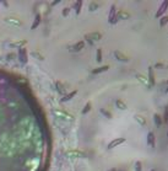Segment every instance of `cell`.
<instances>
[{
	"label": "cell",
	"mask_w": 168,
	"mask_h": 171,
	"mask_svg": "<svg viewBox=\"0 0 168 171\" xmlns=\"http://www.w3.org/2000/svg\"><path fill=\"white\" fill-rule=\"evenodd\" d=\"M17 58H18V62L21 63L22 65H26L28 63V56H27V49L23 47L18 48V53H17Z\"/></svg>",
	"instance_id": "1"
},
{
	"label": "cell",
	"mask_w": 168,
	"mask_h": 171,
	"mask_svg": "<svg viewBox=\"0 0 168 171\" xmlns=\"http://www.w3.org/2000/svg\"><path fill=\"white\" fill-rule=\"evenodd\" d=\"M108 22L112 23V25H115L118 22V19H117V9L115 6L113 5L110 7V10H109V15H108Z\"/></svg>",
	"instance_id": "2"
},
{
	"label": "cell",
	"mask_w": 168,
	"mask_h": 171,
	"mask_svg": "<svg viewBox=\"0 0 168 171\" xmlns=\"http://www.w3.org/2000/svg\"><path fill=\"white\" fill-rule=\"evenodd\" d=\"M4 21L6 23H10V25H14L16 27H21L22 26V21L20 19H17V17H14V16H7L4 19Z\"/></svg>",
	"instance_id": "3"
},
{
	"label": "cell",
	"mask_w": 168,
	"mask_h": 171,
	"mask_svg": "<svg viewBox=\"0 0 168 171\" xmlns=\"http://www.w3.org/2000/svg\"><path fill=\"white\" fill-rule=\"evenodd\" d=\"M83 47H85V42L83 41H79V42H76L74 46H70V47H68V49H69V52H71V53H77V52H80L81 49H83Z\"/></svg>",
	"instance_id": "4"
},
{
	"label": "cell",
	"mask_w": 168,
	"mask_h": 171,
	"mask_svg": "<svg viewBox=\"0 0 168 171\" xmlns=\"http://www.w3.org/2000/svg\"><path fill=\"white\" fill-rule=\"evenodd\" d=\"M167 9H168V0H164V1L161 3L160 7H158V10L156 12V17H157V19H158V17H161L167 11Z\"/></svg>",
	"instance_id": "5"
},
{
	"label": "cell",
	"mask_w": 168,
	"mask_h": 171,
	"mask_svg": "<svg viewBox=\"0 0 168 171\" xmlns=\"http://www.w3.org/2000/svg\"><path fill=\"white\" fill-rule=\"evenodd\" d=\"M76 94H77V90H72L71 92H66L64 96H61L60 102H69L70 100H72V98L76 96Z\"/></svg>",
	"instance_id": "6"
},
{
	"label": "cell",
	"mask_w": 168,
	"mask_h": 171,
	"mask_svg": "<svg viewBox=\"0 0 168 171\" xmlns=\"http://www.w3.org/2000/svg\"><path fill=\"white\" fill-rule=\"evenodd\" d=\"M125 142V138H115V139H113L109 144H108V149L110 150V149H114L115 147H118V145H120V144H123Z\"/></svg>",
	"instance_id": "7"
},
{
	"label": "cell",
	"mask_w": 168,
	"mask_h": 171,
	"mask_svg": "<svg viewBox=\"0 0 168 171\" xmlns=\"http://www.w3.org/2000/svg\"><path fill=\"white\" fill-rule=\"evenodd\" d=\"M114 57H115V59H117V60L122 62V63H126V62H129V57H128V56H125L124 53H122L120 51H115V52H114Z\"/></svg>",
	"instance_id": "8"
},
{
	"label": "cell",
	"mask_w": 168,
	"mask_h": 171,
	"mask_svg": "<svg viewBox=\"0 0 168 171\" xmlns=\"http://www.w3.org/2000/svg\"><path fill=\"white\" fill-rule=\"evenodd\" d=\"M147 145L150 148L156 147V138H155L153 132H148V134H147Z\"/></svg>",
	"instance_id": "9"
},
{
	"label": "cell",
	"mask_w": 168,
	"mask_h": 171,
	"mask_svg": "<svg viewBox=\"0 0 168 171\" xmlns=\"http://www.w3.org/2000/svg\"><path fill=\"white\" fill-rule=\"evenodd\" d=\"M66 155H68L69 158H85V156H86L85 153L79 151V150H71V151H68Z\"/></svg>",
	"instance_id": "10"
},
{
	"label": "cell",
	"mask_w": 168,
	"mask_h": 171,
	"mask_svg": "<svg viewBox=\"0 0 168 171\" xmlns=\"http://www.w3.org/2000/svg\"><path fill=\"white\" fill-rule=\"evenodd\" d=\"M86 37L95 43V42H97V41H99L102 38V33H99V32H92V33L86 34Z\"/></svg>",
	"instance_id": "11"
},
{
	"label": "cell",
	"mask_w": 168,
	"mask_h": 171,
	"mask_svg": "<svg viewBox=\"0 0 168 171\" xmlns=\"http://www.w3.org/2000/svg\"><path fill=\"white\" fill-rule=\"evenodd\" d=\"M148 83H150V85H151V87L152 86H155V73H153V68L152 67H148Z\"/></svg>",
	"instance_id": "12"
},
{
	"label": "cell",
	"mask_w": 168,
	"mask_h": 171,
	"mask_svg": "<svg viewBox=\"0 0 168 171\" xmlns=\"http://www.w3.org/2000/svg\"><path fill=\"white\" fill-rule=\"evenodd\" d=\"M54 113L57 114V116H59L60 118H66V120H74V116H71V114H69V113H66L65 111H54Z\"/></svg>",
	"instance_id": "13"
},
{
	"label": "cell",
	"mask_w": 168,
	"mask_h": 171,
	"mask_svg": "<svg viewBox=\"0 0 168 171\" xmlns=\"http://www.w3.org/2000/svg\"><path fill=\"white\" fill-rule=\"evenodd\" d=\"M109 69V65H102V67H98V68H95L92 70V74L93 75H97V74H101V73H104Z\"/></svg>",
	"instance_id": "14"
},
{
	"label": "cell",
	"mask_w": 168,
	"mask_h": 171,
	"mask_svg": "<svg viewBox=\"0 0 168 171\" xmlns=\"http://www.w3.org/2000/svg\"><path fill=\"white\" fill-rule=\"evenodd\" d=\"M41 21H42L41 15H39V14H37V15L34 16V21H33V23H32V26H31V30H36V29L41 25Z\"/></svg>",
	"instance_id": "15"
},
{
	"label": "cell",
	"mask_w": 168,
	"mask_h": 171,
	"mask_svg": "<svg viewBox=\"0 0 168 171\" xmlns=\"http://www.w3.org/2000/svg\"><path fill=\"white\" fill-rule=\"evenodd\" d=\"M136 79H137L141 83V84H142L145 87H147V89H150V87H151L150 83H148V80H147L145 76H142V75H139V74H137V75H136Z\"/></svg>",
	"instance_id": "16"
},
{
	"label": "cell",
	"mask_w": 168,
	"mask_h": 171,
	"mask_svg": "<svg viewBox=\"0 0 168 171\" xmlns=\"http://www.w3.org/2000/svg\"><path fill=\"white\" fill-rule=\"evenodd\" d=\"M55 89H57V91L60 94V95H65V94H66V90H65V86L60 83V81H57V83H55Z\"/></svg>",
	"instance_id": "17"
},
{
	"label": "cell",
	"mask_w": 168,
	"mask_h": 171,
	"mask_svg": "<svg viewBox=\"0 0 168 171\" xmlns=\"http://www.w3.org/2000/svg\"><path fill=\"white\" fill-rule=\"evenodd\" d=\"M130 17V14L126 11H119L117 12V19L118 20H128Z\"/></svg>",
	"instance_id": "18"
},
{
	"label": "cell",
	"mask_w": 168,
	"mask_h": 171,
	"mask_svg": "<svg viewBox=\"0 0 168 171\" xmlns=\"http://www.w3.org/2000/svg\"><path fill=\"white\" fill-rule=\"evenodd\" d=\"M134 120L140 124V125H145L146 124V120H145V117L141 116V114H135L134 116Z\"/></svg>",
	"instance_id": "19"
},
{
	"label": "cell",
	"mask_w": 168,
	"mask_h": 171,
	"mask_svg": "<svg viewBox=\"0 0 168 171\" xmlns=\"http://www.w3.org/2000/svg\"><path fill=\"white\" fill-rule=\"evenodd\" d=\"M82 4H83L82 0H77V1L75 3V5H74V9H75L76 15H80V12H81V7H82Z\"/></svg>",
	"instance_id": "20"
},
{
	"label": "cell",
	"mask_w": 168,
	"mask_h": 171,
	"mask_svg": "<svg viewBox=\"0 0 168 171\" xmlns=\"http://www.w3.org/2000/svg\"><path fill=\"white\" fill-rule=\"evenodd\" d=\"M153 121H155V124H156V127H158V128H160L161 127V125H162V118H161V116L160 114H153Z\"/></svg>",
	"instance_id": "21"
},
{
	"label": "cell",
	"mask_w": 168,
	"mask_h": 171,
	"mask_svg": "<svg viewBox=\"0 0 168 171\" xmlns=\"http://www.w3.org/2000/svg\"><path fill=\"white\" fill-rule=\"evenodd\" d=\"M115 106L118 107L119 110H122V111H125V110L128 109L126 105H125V103H124L122 100H117V101H115Z\"/></svg>",
	"instance_id": "22"
},
{
	"label": "cell",
	"mask_w": 168,
	"mask_h": 171,
	"mask_svg": "<svg viewBox=\"0 0 168 171\" xmlns=\"http://www.w3.org/2000/svg\"><path fill=\"white\" fill-rule=\"evenodd\" d=\"M98 7H101V4L95 1V3H91V4H90V6H88V10H90V11H96Z\"/></svg>",
	"instance_id": "23"
},
{
	"label": "cell",
	"mask_w": 168,
	"mask_h": 171,
	"mask_svg": "<svg viewBox=\"0 0 168 171\" xmlns=\"http://www.w3.org/2000/svg\"><path fill=\"white\" fill-rule=\"evenodd\" d=\"M91 109H92V105H91V102H87V103L85 105V107H83V109H82V113H83V114L88 113V112L91 111Z\"/></svg>",
	"instance_id": "24"
},
{
	"label": "cell",
	"mask_w": 168,
	"mask_h": 171,
	"mask_svg": "<svg viewBox=\"0 0 168 171\" xmlns=\"http://www.w3.org/2000/svg\"><path fill=\"white\" fill-rule=\"evenodd\" d=\"M168 23V16H162L160 20V26L161 27H164V26Z\"/></svg>",
	"instance_id": "25"
},
{
	"label": "cell",
	"mask_w": 168,
	"mask_h": 171,
	"mask_svg": "<svg viewBox=\"0 0 168 171\" xmlns=\"http://www.w3.org/2000/svg\"><path fill=\"white\" fill-rule=\"evenodd\" d=\"M101 114H103L104 117H107V118H112V113L110 112H108L106 109H101Z\"/></svg>",
	"instance_id": "26"
},
{
	"label": "cell",
	"mask_w": 168,
	"mask_h": 171,
	"mask_svg": "<svg viewBox=\"0 0 168 171\" xmlns=\"http://www.w3.org/2000/svg\"><path fill=\"white\" fill-rule=\"evenodd\" d=\"M96 60H97V63H102V51L101 49H97V52H96Z\"/></svg>",
	"instance_id": "27"
},
{
	"label": "cell",
	"mask_w": 168,
	"mask_h": 171,
	"mask_svg": "<svg viewBox=\"0 0 168 171\" xmlns=\"http://www.w3.org/2000/svg\"><path fill=\"white\" fill-rule=\"evenodd\" d=\"M70 11H71V9H70V7H64V9H63V16H64V17H66V16L70 14Z\"/></svg>",
	"instance_id": "28"
},
{
	"label": "cell",
	"mask_w": 168,
	"mask_h": 171,
	"mask_svg": "<svg viewBox=\"0 0 168 171\" xmlns=\"http://www.w3.org/2000/svg\"><path fill=\"white\" fill-rule=\"evenodd\" d=\"M135 171H142V165L140 161H136L135 163Z\"/></svg>",
	"instance_id": "29"
},
{
	"label": "cell",
	"mask_w": 168,
	"mask_h": 171,
	"mask_svg": "<svg viewBox=\"0 0 168 171\" xmlns=\"http://www.w3.org/2000/svg\"><path fill=\"white\" fill-rule=\"evenodd\" d=\"M164 123H168V106L164 109Z\"/></svg>",
	"instance_id": "30"
},
{
	"label": "cell",
	"mask_w": 168,
	"mask_h": 171,
	"mask_svg": "<svg viewBox=\"0 0 168 171\" xmlns=\"http://www.w3.org/2000/svg\"><path fill=\"white\" fill-rule=\"evenodd\" d=\"M32 56H33V57H36V58H38L39 60H43V59H44L43 57H41V56L37 54V52H32Z\"/></svg>",
	"instance_id": "31"
},
{
	"label": "cell",
	"mask_w": 168,
	"mask_h": 171,
	"mask_svg": "<svg viewBox=\"0 0 168 171\" xmlns=\"http://www.w3.org/2000/svg\"><path fill=\"white\" fill-rule=\"evenodd\" d=\"M155 67H156V68H164V65H163V64H161V63H157V64H156Z\"/></svg>",
	"instance_id": "32"
},
{
	"label": "cell",
	"mask_w": 168,
	"mask_h": 171,
	"mask_svg": "<svg viewBox=\"0 0 168 171\" xmlns=\"http://www.w3.org/2000/svg\"><path fill=\"white\" fill-rule=\"evenodd\" d=\"M85 41H86V42H88V43H90V44H95V43H93V42H92V41H91V40H88V38H87V37H86V36H85Z\"/></svg>",
	"instance_id": "33"
},
{
	"label": "cell",
	"mask_w": 168,
	"mask_h": 171,
	"mask_svg": "<svg viewBox=\"0 0 168 171\" xmlns=\"http://www.w3.org/2000/svg\"><path fill=\"white\" fill-rule=\"evenodd\" d=\"M58 3H59V1H53V3H52V5H53V6H54V5H57V4H58Z\"/></svg>",
	"instance_id": "34"
},
{
	"label": "cell",
	"mask_w": 168,
	"mask_h": 171,
	"mask_svg": "<svg viewBox=\"0 0 168 171\" xmlns=\"http://www.w3.org/2000/svg\"><path fill=\"white\" fill-rule=\"evenodd\" d=\"M109 171H117V170H115V169H112V170H109Z\"/></svg>",
	"instance_id": "35"
},
{
	"label": "cell",
	"mask_w": 168,
	"mask_h": 171,
	"mask_svg": "<svg viewBox=\"0 0 168 171\" xmlns=\"http://www.w3.org/2000/svg\"><path fill=\"white\" fill-rule=\"evenodd\" d=\"M150 171H156V170H155V169H152V170H150Z\"/></svg>",
	"instance_id": "36"
},
{
	"label": "cell",
	"mask_w": 168,
	"mask_h": 171,
	"mask_svg": "<svg viewBox=\"0 0 168 171\" xmlns=\"http://www.w3.org/2000/svg\"><path fill=\"white\" fill-rule=\"evenodd\" d=\"M167 138H168V132H167Z\"/></svg>",
	"instance_id": "37"
},
{
	"label": "cell",
	"mask_w": 168,
	"mask_h": 171,
	"mask_svg": "<svg viewBox=\"0 0 168 171\" xmlns=\"http://www.w3.org/2000/svg\"><path fill=\"white\" fill-rule=\"evenodd\" d=\"M167 92H168V87H167Z\"/></svg>",
	"instance_id": "38"
},
{
	"label": "cell",
	"mask_w": 168,
	"mask_h": 171,
	"mask_svg": "<svg viewBox=\"0 0 168 171\" xmlns=\"http://www.w3.org/2000/svg\"><path fill=\"white\" fill-rule=\"evenodd\" d=\"M0 5H1V1H0Z\"/></svg>",
	"instance_id": "39"
}]
</instances>
